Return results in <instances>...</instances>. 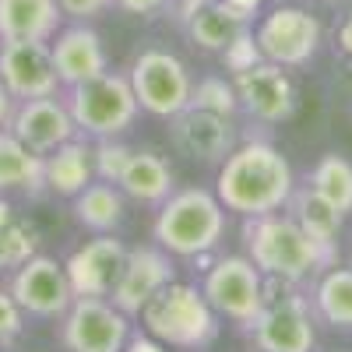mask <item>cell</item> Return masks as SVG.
I'll list each match as a JSON object with an SVG mask.
<instances>
[{"label":"cell","instance_id":"6da1fadb","mask_svg":"<svg viewBox=\"0 0 352 352\" xmlns=\"http://www.w3.org/2000/svg\"><path fill=\"white\" fill-rule=\"evenodd\" d=\"M292 190H296V176H292L289 159L272 141L261 138L232 148L215 176V197L222 201V208L243 219L282 212Z\"/></svg>","mask_w":352,"mask_h":352},{"label":"cell","instance_id":"7a4b0ae2","mask_svg":"<svg viewBox=\"0 0 352 352\" xmlns=\"http://www.w3.org/2000/svg\"><path fill=\"white\" fill-rule=\"evenodd\" d=\"M243 243L247 257L261 268V275L285 278L292 285L338 264V243H320L307 236L303 226L282 212L243 219Z\"/></svg>","mask_w":352,"mask_h":352},{"label":"cell","instance_id":"3957f363","mask_svg":"<svg viewBox=\"0 0 352 352\" xmlns=\"http://www.w3.org/2000/svg\"><path fill=\"white\" fill-rule=\"evenodd\" d=\"M226 232L222 201L204 187L173 190L155 215V243L169 257H204Z\"/></svg>","mask_w":352,"mask_h":352},{"label":"cell","instance_id":"277c9868","mask_svg":"<svg viewBox=\"0 0 352 352\" xmlns=\"http://www.w3.org/2000/svg\"><path fill=\"white\" fill-rule=\"evenodd\" d=\"M144 331L162 345L176 349H204L219 338V314L204 300V292L187 282H169L144 303L138 314Z\"/></svg>","mask_w":352,"mask_h":352},{"label":"cell","instance_id":"5b68a950","mask_svg":"<svg viewBox=\"0 0 352 352\" xmlns=\"http://www.w3.org/2000/svg\"><path fill=\"white\" fill-rule=\"evenodd\" d=\"M250 335L257 352H314L317 331L310 300L300 296L292 282L264 275V307L250 324Z\"/></svg>","mask_w":352,"mask_h":352},{"label":"cell","instance_id":"8992f818","mask_svg":"<svg viewBox=\"0 0 352 352\" xmlns=\"http://www.w3.org/2000/svg\"><path fill=\"white\" fill-rule=\"evenodd\" d=\"M64 102L74 116V127L92 138H120L124 131H131V124L141 113L131 78L113 74V71H102L96 78L67 88Z\"/></svg>","mask_w":352,"mask_h":352},{"label":"cell","instance_id":"52a82bcc","mask_svg":"<svg viewBox=\"0 0 352 352\" xmlns=\"http://www.w3.org/2000/svg\"><path fill=\"white\" fill-rule=\"evenodd\" d=\"M134 99L144 113L159 116V120H173L176 113H184L190 106V92L194 81L184 67V60L169 50H141L134 56V64L127 71Z\"/></svg>","mask_w":352,"mask_h":352},{"label":"cell","instance_id":"ba28073f","mask_svg":"<svg viewBox=\"0 0 352 352\" xmlns=\"http://www.w3.org/2000/svg\"><path fill=\"white\" fill-rule=\"evenodd\" d=\"M254 39L261 46V56L278 67H303L314 60V53L320 50L324 39V25L317 14L296 4L272 8L254 28Z\"/></svg>","mask_w":352,"mask_h":352},{"label":"cell","instance_id":"9c48e42d","mask_svg":"<svg viewBox=\"0 0 352 352\" xmlns=\"http://www.w3.org/2000/svg\"><path fill=\"white\" fill-rule=\"evenodd\" d=\"M204 300L215 307L219 317H229L236 324L250 328L264 307V275L250 257H219L204 272Z\"/></svg>","mask_w":352,"mask_h":352},{"label":"cell","instance_id":"30bf717a","mask_svg":"<svg viewBox=\"0 0 352 352\" xmlns=\"http://www.w3.org/2000/svg\"><path fill=\"white\" fill-rule=\"evenodd\" d=\"M127 338L131 317L106 296H74L60 324V342L67 352H124Z\"/></svg>","mask_w":352,"mask_h":352},{"label":"cell","instance_id":"8fae6325","mask_svg":"<svg viewBox=\"0 0 352 352\" xmlns=\"http://www.w3.org/2000/svg\"><path fill=\"white\" fill-rule=\"evenodd\" d=\"M11 296L32 317H64L67 307L74 303V289H71V278H67L60 261L36 254V257H28L21 268H14Z\"/></svg>","mask_w":352,"mask_h":352},{"label":"cell","instance_id":"7c38bea8","mask_svg":"<svg viewBox=\"0 0 352 352\" xmlns=\"http://www.w3.org/2000/svg\"><path fill=\"white\" fill-rule=\"evenodd\" d=\"M232 85H236L240 106L261 124H282L296 113V102H300L296 85L285 74V67H278L272 60H261L250 71L236 74Z\"/></svg>","mask_w":352,"mask_h":352},{"label":"cell","instance_id":"4fadbf2b","mask_svg":"<svg viewBox=\"0 0 352 352\" xmlns=\"http://www.w3.org/2000/svg\"><path fill=\"white\" fill-rule=\"evenodd\" d=\"M0 81L18 99H46L60 92L50 43H4L0 46Z\"/></svg>","mask_w":352,"mask_h":352},{"label":"cell","instance_id":"5bb4252c","mask_svg":"<svg viewBox=\"0 0 352 352\" xmlns=\"http://www.w3.org/2000/svg\"><path fill=\"white\" fill-rule=\"evenodd\" d=\"M169 282H173V257L162 247H134L127 250L120 278H116L109 292V303L116 310H124L127 317H138L144 303Z\"/></svg>","mask_w":352,"mask_h":352},{"label":"cell","instance_id":"9a60e30c","mask_svg":"<svg viewBox=\"0 0 352 352\" xmlns=\"http://www.w3.org/2000/svg\"><path fill=\"white\" fill-rule=\"evenodd\" d=\"M8 131H11L21 144H28L32 152H39V155H50L53 148H60V144H67V141L78 134L67 102L56 99V96L18 102Z\"/></svg>","mask_w":352,"mask_h":352},{"label":"cell","instance_id":"2e32d148","mask_svg":"<svg viewBox=\"0 0 352 352\" xmlns=\"http://www.w3.org/2000/svg\"><path fill=\"white\" fill-rule=\"evenodd\" d=\"M124 261H127V247L120 240H113L109 232H99L96 240L78 247L64 261L74 296H109L116 278H120Z\"/></svg>","mask_w":352,"mask_h":352},{"label":"cell","instance_id":"e0dca14e","mask_svg":"<svg viewBox=\"0 0 352 352\" xmlns=\"http://www.w3.org/2000/svg\"><path fill=\"white\" fill-rule=\"evenodd\" d=\"M232 116H219L208 109L187 106L184 113L173 116V144L194 162H222L232 148H236V134H232Z\"/></svg>","mask_w":352,"mask_h":352},{"label":"cell","instance_id":"ac0fdd59","mask_svg":"<svg viewBox=\"0 0 352 352\" xmlns=\"http://www.w3.org/2000/svg\"><path fill=\"white\" fill-rule=\"evenodd\" d=\"M50 53H53V67H56V78H60L64 88H74L88 78L109 71L102 36L88 21H74V25L60 28L50 39Z\"/></svg>","mask_w":352,"mask_h":352},{"label":"cell","instance_id":"d6986e66","mask_svg":"<svg viewBox=\"0 0 352 352\" xmlns=\"http://www.w3.org/2000/svg\"><path fill=\"white\" fill-rule=\"evenodd\" d=\"M60 21L56 0H0V43H50Z\"/></svg>","mask_w":352,"mask_h":352},{"label":"cell","instance_id":"ffe728a7","mask_svg":"<svg viewBox=\"0 0 352 352\" xmlns=\"http://www.w3.org/2000/svg\"><path fill=\"white\" fill-rule=\"evenodd\" d=\"M184 28L194 46L208 50V53H222L236 36L250 32V18L240 14L236 8H229L226 0H208V4H201L184 21Z\"/></svg>","mask_w":352,"mask_h":352},{"label":"cell","instance_id":"44dd1931","mask_svg":"<svg viewBox=\"0 0 352 352\" xmlns=\"http://www.w3.org/2000/svg\"><path fill=\"white\" fill-rule=\"evenodd\" d=\"M43 176H46V190L60 194V197H78L96 176L92 173V148L85 141L71 138L67 144L43 155Z\"/></svg>","mask_w":352,"mask_h":352},{"label":"cell","instance_id":"7402d4cb","mask_svg":"<svg viewBox=\"0 0 352 352\" xmlns=\"http://www.w3.org/2000/svg\"><path fill=\"white\" fill-rule=\"evenodd\" d=\"M116 187L124 190V197H134L141 204H162L176 190V180H173V169L162 155L131 152L127 169H124L120 180H116Z\"/></svg>","mask_w":352,"mask_h":352},{"label":"cell","instance_id":"603a6c76","mask_svg":"<svg viewBox=\"0 0 352 352\" xmlns=\"http://www.w3.org/2000/svg\"><path fill=\"white\" fill-rule=\"evenodd\" d=\"M4 190H25L32 197L46 190L43 155L21 144L8 127L0 131V194Z\"/></svg>","mask_w":352,"mask_h":352},{"label":"cell","instance_id":"cb8c5ba5","mask_svg":"<svg viewBox=\"0 0 352 352\" xmlns=\"http://www.w3.org/2000/svg\"><path fill=\"white\" fill-rule=\"evenodd\" d=\"M285 208H289L292 219L303 226L307 236H314V240H320V243H338V232H342L345 215L335 208L324 194H317L310 184L292 190V197H289Z\"/></svg>","mask_w":352,"mask_h":352},{"label":"cell","instance_id":"d4e9b609","mask_svg":"<svg viewBox=\"0 0 352 352\" xmlns=\"http://www.w3.org/2000/svg\"><path fill=\"white\" fill-rule=\"evenodd\" d=\"M74 219L92 232H113L124 222V190L116 184H88L74 197Z\"/></svg>","mask_w":352,"mask_h":352},{"label":"cell","instance_id":"484cf974","mask_svg":"<svg viewBox=\"0 0 352 352\" xmlns=\"http://www.w3.org/2000/svg\"><path fill=\"white\" fill-rule=\"evenodd\" d=\"M314 310L335 328H352V268L331 264L314 285Z\"/></svg>","mask_w":352,"mask_h":352},{"label":"cell","instance_id":"4316f807","mask_svg":"<svg viewBox=\"0 0 352 352\" xmlns=\"http://www.w3.org/2000/svg\"><path fill=\"white\" fill-rule=\"evenodd\" d=\"M310 187L317 194H324L342 215L352 212V162L345 155H335L331 152V155L320 159L314 166V173H310Z\"/></svg>","mask_w":352,"mask_h":352},{"label":"cell","instance_id":"83f0119b","mask_svg":"<svg viewBox=\"0 0 352 352\" xmlns=\"http://www.w3.org/2000/svg\"><path fill=\"white\" fill-rule=\"evenodd\" d=\"M36 254H39V229L32 222H21L18 215L0 222V272L21 268Z\"/></svg>","mask_w":352,"mask_h":352},{"label":"cell","instance_id":"f1b7e54d","mask_svg":"<svg viewBox=\"0 0 352 352\" xmlns=\"http://www.w3.org/2000/svg\"><path fill=\"white\" fill-rule=\"evenodd\" d=\"M190 106L197 109H208V113H219V116H232L240 109V96H236V85L226 81V78H201L190 92Z\"/></svg>","mask_w":352,"mask_h":352},{"label":"cell","instance_id":"f546056e","mask_svg":"<svg viewBox=\"0 0 352 352\" xmlns=\"http://www.w3.org/2000/svg\"><path fill=\"white\" fill-rule=\"evenodd\" d=\"M127 159H131V148L116 138H99V144L92 148V173L106 184H116L127 169Z\"/></svg>","mask_w":352,"mask_h":352},{"label":"cell","instance_id":"4dcf8cb0","mask_svg":"<svg viewBox=\"0 0 352 352\" xmlns=\"http://www.w3.org/2000/svg\"><path fill=\"white\" fill-rule=\"evenodd\" d=\"M264 56H261V46H257V39H254V28L250 32H243V36H236L226 50H222V64H226V71L236 78V74H243V71H250L254 64H261Z\"/></svg>","mask_w":352,"mask_h":352},{"label":"cell","instance_id":"1f68e13d","mask_svg":"<svg viewBox=\"0 0 352 352\" xmlns=\"http://www.w3.org/2000/svg\"><path fill=\"white\" fill-rule=\"evenodd\" d=\"M21 320H25V310L11 296V289H0V345L21 335V328H25Z\"/></svg>","mask_w":352,"mask_h":352},{"label":"cell","instance_id":"d6a6232c","mask_svg":"<svg viewBox=\"0 0 352 352\" xmlns=\"http://www.w3.org/2000/svg\"><path fill=\"white\" fill-rule=\"evenodd\" d=\"M56 8L71 21H92V18L106 14L109 8H116V0H56Z\"/></svg>","mask_w":352,"mask_h":352},{"label":"cell","instance_id":"836d02e7","mask_svg":"<svg viewBox=\"0 0 352 352\" xmlns=\"http://www.w3.org/2000/svg\"><path fill=\"white\" fill-rule=\"evenodd\" d=\"M116 8L134 18H159L162 11H173V0H116Z\"/></svg>","mask_w":352,"mask_h":352},{"label":"cell","instance_id":"e575fe53","mask_svg":"<svg viewBox=\"0 0 352 352\" xmlns=\"http://www.w3.org/2000/svg\"><path fill=\"white\" fill-rule=\"evenodd\" d=\"M124 352H166V345L159 338H152V335H131Z\"/></svg>","mask_w":352,"mask_h":352},{"label":"cell","instance_id":"d590c367","mask_svg":"<svg viewBox=\"0 0 352 352\" xmlns=\"http://www.w3.org/2000/svg\"><path fill=\"white\" fill-rule=\"evenodd\" d=\"M14 106H18V99L4 88V81H0V131H4L8 124H11V116H14Z\"/></svg>","mask_w":352,"mask_h":352},{"label":"cell","instance_id":"8d00e7d4","mask_svg":"<svg viewBox=\"0 0 352 352\" xmlns=\"http://www.w3.org/2000/svg\"><path fill=\"white\" fill-rule=\"evenodd\" d=\"M338 50L352 60V11L342 18V25H338Z\"/></svg>","mask_w":352,"mask_h":352},{"label":"cell","instance_id":"74e56055","mask_svg":"<svg viewBox=\"0 0 352 352\" xmlns=\"http://www.w3.org/2000/svg\"><path fill=\"white\" fill-rule=\"evenodd\" d=\"M201 4H208V0H173V11H176V18H180V21H187Z\"/></svg>","mask_w":352,"mask_h":352},{"label":"cell","instance_id":"f35d334b","mask_svg":"<svg viewBox=\"0 0 352 352\" xmlns=\"http://www.w3.org/2000/svg\"><path fill=\"white\" fill-rule=\"evenodd\" d=\"M226 4H229V8H236L240 14H247V18L254 21V14L261 11V4H264V0H226Z\"/></svg>","mask_w":352,"mask_h":352}]
</instances>
